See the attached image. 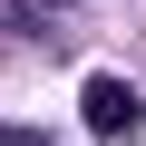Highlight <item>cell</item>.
Wrapping results in <instances>:
<instances>
[{"mask_svg":"<svg viewBox=\"0 0 146 146\" xmlns=\"http://www.w3.org/2000/svg\"><path fill=\"white\" fill-rule=\"evenodd\" d=\"M78 107H88V127H98V136H136V88L88 78V98H78Z\"/></svg>","mask_w":146,"mask_h":146,"instance_id":"cell-1","label":"cell"}]
</instances>
